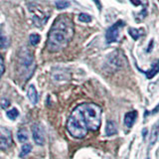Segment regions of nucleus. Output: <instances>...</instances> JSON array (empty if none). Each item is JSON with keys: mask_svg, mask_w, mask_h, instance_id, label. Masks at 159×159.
I'll use <instances>...</instances> for the list:
<instances>
[{"mask_svg": "<svg viewBox=\"0 0 159 159\" xmlns=\"http://www.w3.org/2000/svg\"><path fill=\"white\" fill-rule=\"evenodd\" d=\"M102 123V108L96 103H82L72 111L67 130L75 138H84L89 130H98Z\"/></svg>", "mask_w": 159, "mask_h": 159, "instance_id": "obj_1", "label": "nucleus"}, {"mask_svg": "<svg viewBox=\"0 0 159 159\" xmlns=\"http://www.w3.org/2000/svg\"><path fill=\"white\" fill-rule=\"evenodd\" d=\"M75 29L72 19L67 15H60L55 20L47 40V49L55 53L66 48L74 37Z\"/></svg>", "mask_w": 159, "mask_h": 159, "instance_id": "obj_2", "label": "nucleus"}, {"mask_svg": "<svg viewBox=\"0 0 159 159\" xmlns=\"http://www.w3.org/2000/svg\"><path fill=\"white\" fill-rule=\"evenodd\" d=\"M18 66L20 73L24 75L25 79H29L33 75L35 70V62L33 55L27 48H23L20 52Z\"/></svg>", "mask_w": 159, "mask_h": 159, "instance_id": "obj_3", "label": "nucleus"}, {"mask_svg": "<svg viewBox=\"0 0 159 159\" xmlns=\"http://www.w3.org/2000/svg\"><path fill=\"white\" fill-rule=\"evenodd\" d=\"M28 7H29V11L32 14L33 22L35 23V25H36L37 27H41L43 25L46 24L47 20L50 17L49 14L45 13L38 4L31 3V4H29Z\"/></svg>", "mask_w": 159, "mask_h": 159, "instance_id": "obj_4", "label": "nucleus"}, {"mask_svg": "<svg viewBox=\"0 0 159 159\" xmlns=\"http://www.w3.org/2000/svg\"><path fill=\"white\" fill-rule=\"evenodd\" d=\"M124 23L121 20H118L116 23H114L112 26L109 27L107 32H106V40L108 44H111V43H114L117 41L118 39V36H119V31H120V29L122 27H124Z\"/></svg>", "mask_w": 159, "mask_h": 159, "instance_id": "obj_5", "label": "nucleus"}, {"mask_svg": "<svg viewBox=\"0 0 159 159\" xmlns=\"http://www.w3.org/2000/svg\"><path fill=\"white\" fill-rule=\"evenodd\" d=\"M12 134L6 127L0 126V150H6L12 145Z\"/></svg>", "mask_w": 159, "mask_h": 159, "instance_id": "obj_6", "label": "nucleus"}, {"mask_svg": "<svg viewBox=\"0 0 159 159\" xmlns=\"http://www.w3.org/2000/svg\"><path fill=\"white\" fill-rule=\"evenodd\" d=\"M32 135L34 141L36 142L38 145H43L45 142V135L42 127L39 124H33L32 125Z\"/></svg>", "mask_w": 159, "mask_h": 159, "instance_id": "obj_7", "label": "nucleus"}, {"mask_svg": "<svg viewBox=\"0 0 159 159\" xmlns=\"http://www.w3.org/2000/svg\"><path fill=\"white\" fill-rule=\"evenodd\" d=\"M137 118V111H131L127 112L124 116V124L127 128H131L133 126L134 122H135Z\"/></svg>", "mask_w": 159, "mask_h": 159, "instance_id": "obj_8", "label": "nucleus"}, {"mask_svg": "<svg viewBox=\"0 0 159 159\" xmlns=\"http://www.w3.org/2000/svg\"><path fill=\"white\" fill-rule=\"evenodd\" d=\"M158 140H159V120L152 126L150 138H149V145L150 146L155 145Z\"/></svg>", "mask_w": 159, "mask_h": 159, "instance_id": "obj_9", "label": "nucleus"}, {"mask_svg": "<svg viewBox=\"0 0 159 159\" xmlns=\"http://www.w3.org/2000/svg\"><path fill=\"white\" fill-rule=\"evenodd\" d=\"M144 74H145V76L147 79H152L153 77H155L156 75L159 73V60H157L156 62H154L152 64L151 68L148 70V71L146 72H143Z\"/></svg>", "mask_w": 159, "mask_h": 159, "instance_id": "obj_10", "label": "nucleus"}, {"mask_svg": "<svg viewBox=\"0 0 159 159\" xmlns=\"http://www.w3.org/2000/svg\"><path fill=\"white\" fill-rule=\"evenodd\" d=\"M27 96H28L29 101L31 102L33 104L37 103V102H38V93H37L36 89H35V87L33 86V84H31V86L28 88Z\"/></svg>", "mask_w": 159, "mask_h": 159, "instance_id": "obj_11", "label": "nucleus"}, {"mask_svg": "<svg viewBox=\"0 0 159 159\" xmlns=\"http://www.w3.org/2000/svg\"><path fill=\"white\" fill-rule=\"evenodd\" d=\"M116 133H117V126L116 122H113L112 120H108L107 122V126H106V135L111 136Z\"/></svg>", "mask_w": 159, "mask_h": 159, "instance_id": "obj_12", "label": "nucleus"}, {"mask_svg": "<svg viewBox=\"0 0 159 159\" xmlns=\"http://www.w3.org/2000/svg\"><path fill=\"white\" fill-rule=\"evenodd\" d=\"M17 137L20 142H26L28 140V133L26 131V129L20 128L17 132Z\"/></svg>", "mask_w": 159, "mask_h": 159, "instance_id": "obj_13", "label": "nucleus"}, {"mask_svg": "<svg viewBox=\"0 0 159 159\" xmlns=\"http://www.w3.org/2000/svg\"><path fill=\"white\" fill-rule=\"evenodd\" d=\"M128 34L130 35V37L133 39V40H138L139 38H140L141 36V34L140 32H139V30L135 29V28H129L128 29Z\"/></svg>", "mask_w": 159, "mask_h": 159, "instance_id": "obj_14", "label": "nucleus"}, {"mask_svg": "<svg viewBox=\"0 0 159 159\" xmlns=\"http://www.w3.org/2000/svg\"><path fill=\"white\" fill-rule=\"evenodd\" d=\"M32 150V146H31V144H24V145L22 146L21 148V153H20V156L21 157H24V156H26L28 153H30V151Z\"/></svg>", "mask_w": 159, "mask_h": 159, "instance_id": "obj_15", "label": "nucleus"}, {"mask_svg": "<svg viewBox=\"0 0 159 159\" xmlns=\"http://www.w3.org/2000/svg\"><path fill=\"white\" fill-rule=\"evenodd\" d=\"M55 4H56V7L60 10L68 8L70 6V2L67 1V0H59V1H57Z\"/></svg>", "mask_w": 159, "mask_h": 159, "instance_id": "obj_16", "label": "nucleus"}, {"mask_svg": "<svg viewBox=\"0 0 159 159\" xmlns=\"http://www.w3.org/2000/svg\"><path fill=\"white\" fill-rule=\"evenodd\" d=\"M29 39H30V43H31L33 46H36V45H38V43L40 42V40H41V38H40L39 35L35 34V33L30 35Z\"/></svg>", "mask_w": 159, "mask_h": 159, "instance_id": "obj_17", "label": "nucleus"}, {"mask_svg": "<svg viewBox=\"0 0 159 159\" xmlns=\"http://www.w3.org/2000/svg\"><path fill=\"white\" fill-rule=\"evenodd\" d=\"M7 116H8V118L14 120V119H16L19 116V111L16 108H12V109H10L9 111H7Z\"/></svg>", "mask_w": 159, "mask_h": 159, "instance_id": "obj_18", "label": "nucleus"}, {"mask_svg": "<svg viewBox=\"0 0 159 159\" xmlns=\"http://www.w3.org/2000/svg\"><path fill=\"white\" fill-rule=\"evenodd\" d=\"M79 20L81 22H84V23H89L92 21V17L89 16V14H86V13H81L79 15Z\"/></svg>", "mask_w": 159, "mask_h": 159, "instance_id": "obj_19", "label": "nucleus"}, {"mask_svg": "<svg viewBox=\"0 0 159 159\" xmlns=\"http://www.w3.org/2000/svg\"><path fill=\"white\" fill-rule=\"evenodd\" d=\"M8 39L3 36V35H0V48H6L8 46Z\"/></svg>", "mask_w": 159, "mask_h": 159, "instance_id": "obj_20", "label": "nucleus"}, {"mask_svg": "<svg viewBox=\"0 0 159 159\" xmlns=\"http://www.w3.org/2000/svg\"><path fill=\"white\" fill-rule=\"evenodd\" d=\"M5 71V66H4V60L2 58V56L0 55V78L2 77V75L4 74Z\"/></svg>", "mask_w": 159, "mask_h": 159, "instance_id": "obj_21", "label": "nucleus"}, {"mask_svg": "<svg viewBox=\"0 0 159 159\" xmlns=\"http://www.w3.org/2000/svg\"><path fill=\"white\" fill-rule=\"evenodd\" d=\"M93 1L94 2V4L97 5V7L98 8L99 11H102V3H101V1H99V0H93Z\"/></svg>", "mask_w": 159, "mask_h": 159, "instance_id": "obj_22", "label": "nucleus"}, {"mask_svg": "<svg viewBox=\"0 0 159 159\" xmlns=\"http://www.w3.org/2000/svg\"><path fill=\"white\" fill-rule=\"evenodd\" d=\"M130 2L134 5V6H139V5H141L140 0H130Z\"/></svg>", "mask_w": 159, "mask_h": 159, "instance_id": "obj_23", "label": "nucleus"}, {"mask_svg": "<svg viewBox=\"0 0 159 159\" xmlns=\"http://www.w3.org/2000/svg\"><path fill=\"white\" fill-rule=\"evenodd\" d=\"M154 45V41L153 40H151L150 41V44H149V46H148V49H147V52H150L151 51V49H152V46Z\"/></svg>", "mask_w": 159, "mask_h": 159, "instance_id": "obj_24", "label": "nucleus"}, {"mask_svg": "<svg viewBox=\"0 0 159 159\" xmlns=\"http://www.w3.org/2000/svg\"><path fill=\"white\" fill-rule=\"evenodd\" d=\"M146 133H147V130H146V129H144V130L142 131V134H143V136H145V135H146Z\"/></svg>", "mask_w": 159, "mask_h": 159, "instance_id": "obj_25", "label": "nucleus"}, {"mask_svg": "<svg viewBox=\"0 0 159 159\" xmlns=\"http://www.w3.org/2000/svg\"><path fill=\"white\" fill-rule=\"evenodd\" d=\"M147 159H149V158H147Z\"/></svg>", "mask_w": 159, "mask_h": 159, "instance_id": "obj_26", "label": "nucleus"}]
</instances>
